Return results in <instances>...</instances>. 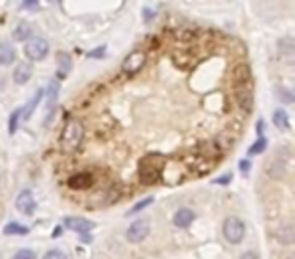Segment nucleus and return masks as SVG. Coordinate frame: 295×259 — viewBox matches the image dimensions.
<instances>
[{
    "label": "nucleus",
    "instance_id": "nucleus-29",
    "mask_svg": "<svg viewBox=\"0 0 295 259\" xmlns=\"http://www.w3.org/2000/svg\"><path fill=\"white\" fill-rule=\"evenodd\" d=\"M154 14H156L154 10H150V8H144V21H146V23H150V21L154 19Z\"/></svg>",
    "mask_w": 295,
    "mask_h": 259
},
{
    "label": "nucleus",
    "instance_id": "nucleus-5",
    "mask_svg": "<svg viewBox=\"0 0 295 259\" xmlns=\"http://www.w3.org/2000/svg\"><path fill=\"white\" fill-rule=\"evenodd\" d=\"M148 235H150V223H148V221H136L125 233L129 243H142Z\"/></svg>",
    "mask_w": 295,
    "mask_h": 259
},
{
    "label": "nucleus",
    "instance_id": "nucleus-24",
    "mask_svg": "<svg viewBox=\"0 0 295 259\" xmlns=\"http://www.w3.org/2000/svg\"><path fill=\"white\" fill-rule=\"evenodd\" d=\"M277 95H279V99H281L283 103H291V101H293V93H291L289 89H285V87L277 89Z\"/></svg>",
    "mask_w": 295,
    "mask_h": 259
},
{
    "label": "nucleus",
    "instance_id": "nucleus-17",
    "mask_svg": "<svg viewBox=\"0 0 295 259\" xmlns=\"http://www.w3.org/2000/svg\"><path fill=\"white\" fill-rule=\"evenodd\" d=\"M237 103H239V108L241 110H249L253 106V95L249 89H241L237 91Z\"/></svg>",
    "mask_w": 295,
    "mask_h": 259
},
{
    "label": "nucleus",
    "instance_id": "nucleus-27",
    "mask_svg": "<svg viewBox=\"0 0 295 259\" xmlns=\"http://www.w3.org/2000/svg\"><path fill=\"white\" fill-rule=\"evenodd\" d=\"M37 6H39V0H23V4H21L23 10H35Z\"/></svg>",
    "mask_w": 295,
    "mask_h": 259
},
{
    "label": "nucleus",
    "instance_id": "nucleus-9",
    "mask_svg": "<svg viewBox=\"0 0 295 259\" xmlns=\"http://www.w3.org/2000/svg\"><path fill=\"white\" fill-rule=\"evenodd\" d=\"M194 219H196V215H194L192 209H180V211H176V215H174L172 221H174L176 227L186 229V227H190L192 223H194Z\"/></svg>",
    "mask_w": 295,
    "mask_h": 259
},
{
    "label": "nucleus",
    "instance_id": "nucleus-18",
    "mask_svg": "<svg viewBox=\"0 0 295 259\" xmlns=\"http://www.w3.org/2000/svg\"><path fill=\"white\" fill-rule=\"evenodd\" d=\"M30 34H32L30 25H26V23L16 25V29H14V39H16V41H28Z\"/></svg>",
    "mask_w": 295,
    "mask_h": 259
},
{
    "label": "nucleus",
    "instance_id": "nucleus-19",
    "mask_svg": "<svg viewBox=\"0 0 295 259\" xmlns=\"http://www.w3.org/2000/svg\"><path fill=\"white\" fill-rule=\"evenodd\" d=\"M28 233V227L21 225V223H8V225L4 227V235H26Z\"/></svg>",
    "mask_w": 295,
    "mask_h": 259
},
{
    "label": "nucleus",
    "instance_id": "nucleus-11",
    "mask_svg": "<svg viewBox=\"0 0 295 259\" xmlns=\"http://www.w3.org/2000/svg\"><path fill=\"white\" fill-rule=\"evenodd\" d=\"M57 95H59V81H51V87H49V106H47V119H45V126L51 124V117H53V106L57 101Z\"/></svg>",
    "mask_w": 295,
    "mask_h": 259
},
{
    "label": "nucleus",
    "instance_id": "nucleus-14",
    "mask_svg": "<svg viewBox=\"0 0 295 259\" xmlns=\"http://www.w3.org/2000/svg\"><path fill=\"white\" fill-rule=\"evenodd\" d=\"M43 95H45V91L43 89H39L35 95H32V99L28 101V106L25 108V110H21V114H23V119H28L30 115H32V112H35V108L41 103V99H43Z\"/></svg>",
    "mask_w": 295,
    "mask_h": 259
},
{
    "label": "nucleus",
    "instance_id": "nucleus-8",
    "mask_svg": "<svg viewBox=\"0 0 295 259\" xmlns=\"http://www.w3.org/2000/svg\"><path fill=\"white\" fill-rule=\"evenodd\" d=\"M14 204L23 215H32V211H35V197H32L30 191H23L19 197H16Z\"/></svg>",
    "mask_w": 295,
    "mask_h": 259
},
{
    "label": "nucleus",
    "instance_id": "nucleus-10",
    "mask_svg": "<svg viewBox=\"0 0 295 259\" xmlns=\"http://www.w3.org/2000/svg\"><path fill=\"white\" fill-rule=\"evenodd\" d=\"M30 75H32V65H30V63H26V61H23V63L16 65L14 73H12L14 83H19V85H25V83L30 79Z\"/></svg>",
    "mask_w": 295,
    "mask_h": 259
},
{
    "label": "nucleus",
    "instance_id": "nucleus-20",
    "mask_svg": "<svg viewBox=\"0 0 295 259\" xmlns=\"http://www.w3.org/2000/svg\"><path fill=\"white\" fill-rule=\"evenodd\" d=\"M267 148V140H265V138L263 136H261L259 138V140L249 148V156H257V154H261V152H263Z\"/></svg>",
    "mask_w": 295,
    "mask_h": 259
},
{
    "label": "nucleus",
    "instance_id": "nucleus-3",
    "mask_svg": "<svg viewBox=\"0 0 295 259\" xmlns=\"http://www.w3.org/2000/svg\"><path fill=\"white\" fill-rule=\"evenodd\" d=\"M49 41H45L43 37H30L25 45V55L30 61H43L49 55Z\"/></svg>",
    "mask_w": 295,
    "mask_h": 259
},
{
    "label": "nucleus",
    "instance_id": "nucleus-32",
    "mask_svg": "<svg viewBox=\"0 0 295 259\" xmlns=\"http://www.w3.org/2000/svg\"><path fill=\"white\" fill-rule=\"evenodd\" d=\"M263 130H265V122H263V119H259V122H257V132L263 134Z\"/></svg>",
    "mask_w": 295,
    "mask_h": 259
},
{
    "label": "nucleus",
    "instance_id": "nucleus-22",
    "mask_svg": "<svg viewBox=\"0 0 295 259\" xmlns=\"http://www.w3.org/2000/svg\"><path fill=\"white\" fill-rule=\"evenodd\" d=\"M19 119H21V110H14L10 114V122H8V132L14 134L16 132V126H19Z\"/></svg>",
    "mask_w": 295,
    "mask_h": 259
},
{
    "label": "nucleus",
    "instance_id": "nucleus-6",
    "mask_svg": "<svg viewBox=\"0 0 295 259\" xmlns=\"http://www.w3.org/2000/svg\"><path fill=\"white\" fill-rule=\"evenodd\" d=\"M63 225L67 227V229H71V231H77V233H81V235H85V233L93 231L95 223L89 221V219H85V217H65Z\"/></svg>",
    "mask_w": 295,
    "mask_h": 259
},
{
    "label": "nucleus",
    "instance_id": "nucleus-12",
    "mask_svg": "<svg viewBox=\"0 0 295 259\" xmlns=\"http://www.w3.org/2000/svg\"><path fill=\"white\" fill-rule=\"evenodd\" d=\"M275 237H277V241H279L281 245H293V241H295L293 227L291 225H281L279 229L275 231Z\"/></svg>",
    "mask_w": 295,
    "mask_h": 259
},
{
    "label": "nucleus",
    "instance_id": "nucleus-28",
    "mask_svg": "<svg viewBox=\"0 0 295 259\" xmlns=\"http://www.w3.org/2000/svg\"><path fill=\"white\" fill-rule=\"evenodd\" d=\"M239 168H241V172H243V174H247V172L251 170V162H249L247 158H245V160H241V164H239Z\"/></svg>",
    "mask_w": 295,
    "mask_h": 259
},
{
    "label": "nucleus",
    "instance_id": "nucleus-21",
    "mask_svg": "<svg viewBox=\"0 0 295 259\" xmlns=\"http://www.w3.org/2000/svg\"><path fill=\"white\" fill-rule=\"evenodd\" d=\"M154 202V197H148V199H142L140 202H136L134 206H132V211H129L127 215H134V213H140L142 209H146V206H150Z\"/></svg>",
    "mask_w": 295,
    "mask_h": 259
},
{
    "label": "nucleus",
    "instance_id": "nucleus-26",
    "mask_svg": "<svg viewBox=\"0 0 295 259\" xmlns=\"http://www.w3.org/2000/svg\"><path fill=\"white\" fill-rule=\"evenodd\" d=\"M103 55H105V47H97L95 51L87 53V59H101Z\"/></svg>",
    "mask_w": 295,
    "mask_h": 259
},
{
    "label": "nucleus",
    "instance_id": "nucleus-15",
    "mask_svg": "<svg viewBox=\"0 0 295 259\" xmlns=\"http://www.w3.org/2000/svg\"><path fill=\"white\" fill-rule=\"evenodd\" d=\"M273 124L279 128V130H289V115H287V112L285 110H275V114H273Z\"/></svg>",
    "mask_w": 295,
    "mask_h": 259
},
{
    "label": "nucleus",
    "instance_id": "nucleus-16",
    "mask_svg": "<svg viewBox=\"0 0 295 259\" xmlns=\"http://www.w3.org/2000/svg\"><path fill=\"white\" fill-rule=\"evenodd\" d=\"M14 61V49L6 43H0V65H10Z\"/></svg>",
    "mask_w": 295,
    "mask_h": 259
},
{
    "label": "nucleus",
    "instance_id": "nucleus-33",
    "mask_svg": "<svg viewBox=\"0 0 295 259\" xmlns=\"http://www.w3.org/2000/svg\"><path fill=\"white\" fill-rule=\"evenodd\" d=\"M283 259H295V257H293V255H287V257H283Z\"/></svg>",
    "mask_w": 295,
    "mask_h": 259
},
{
    "label": "nucleus",
    "instance_id": "nucleus-4",
    "mask_svg": "<svg viewBox=\"0 0 295 259\" xmlns=\"http://www.w3.org/2000/svg\"><path fill=\"white\" fill-rule=\"evenodd\" d=\"M146 59H148V55L144 53V51H132L125 59H123V63H122V71L125 73V75H136V73H140L142 69H144V65H146Z\"/></svg>",
    "mask_w": 295,
    "mask_h": 259
},
{
    "label": "nucleus",
    "instance_id": "nucleus-7",
    "mask_svg": "<svg viewBox=\"0 0 295 259\" xmlns=\"http://www.w3.org/2000/svg\"><path fill=\"white\" fill-rule=\"evenodd\" d=\"M277 51H279V59L285 61V65L293 63V55H295V43L291 37H283L277 43Z\"/></svg>",
    "mask_w": 295,
    "mask_h": 259
},
{
    "label": "nucleus",
    "instance_id": "nucleus-2",
    "mask_svg": "<svg viewBox=\"0 0 295 259\" xmlns=\"http://www.w3.org/2000/svg\"><path fill=\"white\" fill-rule=\"evenodd\" d=\"M222 235H224V239L228 241V243L239 245L241 241L245 239V223L241 219H237V217L224 219V223H222Z\"/></svg>",
    "mask_w": 295,
    "mask_h": 259
},
{
    "label": "nucleus",
    "instance_id": "nucleus-23",
    "mask_svg": "<svg viewBox=\"0 0 295 259\" xmlns=\"http://www.w3.org/2000/svg\"><path fill=\"white\" fill-rule=\"evenodd\" d=\"M12 259H37L35 251H30V249H21V251H16Z\"/></svg>",
    "mask_w": 295,
    "mask_h": 259
},
{
    "label": "nucleus",
    "instance_id": "nucleus-25",
    "mask_svg": "<svg viewBox=\"0 0 295 259\" xmlns=\"http://www.w3.org/2000/svg\"><path fill=\"white\" fill-rule=\"evenodd\" d=\"M43 259H67V255H65L63 251H59V249H51V251L45 253Z\"/></svg>",
    "mask_w": 295,
    "mask_h": 259
},
{
    "label": "nucleus",
    "instance_id": "nucleus-1",
    "mask_svg": "<svg viewBox=\"0 0 295 259\" xmlns=\"http://www.w3.org/2000/svg\"><path fill=\"white\" fill-rule=\"evenodd\" d=\"M83 138H85V126L79 122V119L71 117L67 119V124H65L63 132H61V148L65 152H77L83 144Z\"/></svg>",
    "mask_w": 295,
    "mask_h": 259
},
{
    "label": "nucleus",
    "instance_id": "nucleus-31",
    "mask_svg": "<svg viewBox=\"0 0 295 259\" xmlns=\"http://www.w3.org/2000/svg\"><path fill=\"white\" fill-rule=\"evenodd\" d=\"M241 259H259V257H257L253 251H247V253H243V255H241Z\"/></svg>",
    "mask_w": 295,
    "mask_h": 259
},
{
    "label": "nucleus",
    "instance_id": "nucleus-30",
    "mask_svg": "<svg viewBox=\"0 0 295 259\" xmlns=\"http://www.w3.org/2000/svg\"><path fill=\"white\" fill-rule=\"evenodd\" d=\"M231 178H233L231 174H222V176H221V178H217L215 182H217V184H228V182H231Z\"/></svg>",
    "mask_w": 295,
    "mask_h": 259
},
{
    "label": "nucleus",
    "instance_id": "nucleus-13",
    "mask_svg": "<svg viewBox=\"0 0 295 259\" xmlns=\"http://www.w3.org/2000/svg\"><path fill=\"white\" fill-rule=\"evenodd\" d=\"M57 63H59V79L67 77L71 71V57L67 53H57Z\"/></svg>",
    "mask_w": 295,
    "mask_h": 259
}]
</instances>
